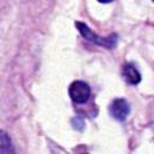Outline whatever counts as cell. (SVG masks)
<instances>
[{"mask_svg": "<svg viewBox=\"0 0 154 154\" xmlns=\"http://www.w3.org/2000/svg\"><path fill=\"white\" fill-rule=\"evenodd\" d=\"M109 113L114 119L123 122L130 113V105L125 99H116L109 106Z\"/></svg>", "mask_w": 154, "mask_h": 154, "instance_id": "3", "label": "cell"}, {"mask_svg": "<svg viewBox=\"0 0 154 154\" xmlns=\"http://www.w3.org/2000/svg\"><path fill=\"white\" fill-rule=\"evenodd\" d=\"M13 146L6 131L0 130V153H13Z\"/></svg>", "mask_w": 154, "mask_h": 154, "instance_id": "5", "label": "cell"}, {"mask_svg": "<svg viewBox=\"0 0 154 154\" xmlns=\"http://www.w3.org/2000/svg\"><path fill=\"white\" fill-rule=\"evenodd\" d=\"M123 76L124 79L130 84H137L141 81V75L137 69L132 64H126L123 67Z\"/></svg>", "mask_w": 154, "mask_h": 154, "instance_id": "4", "label": "cell"}, {"mask_svg": "<svg viewBox=\"0 0 154 154\" xmlns=\"http://www.w3.org/2000/svg\"><path fill=\"white\" fill-rule=\"evenodd\" d=\"M69 95L76 103H84L90 96V87L83 81H75L69 87Z\"/></svg>", "mask_w": 154, "mask_h": 154, "instance_id": "2", "label": "cell"}, {"mask_svg": "<svg viewBox=\"0 0 154 154\" xmlns=\"http://www.w3.org/2000/svg\"><path fill=\"white\" fill-rule=\"evenodd\" d=\"M99 2H102V4H108V2H111V1H113V0H97Z\"/></svg>", "mask_w": 154, "mask_h": 154, "instance_id": "6", "label": "cell"}, {"mask_svg": "<svg viewBox=\"0 0 154 154\" xmlns=\"http://www.w3.org/2000/svg\"><path fill=\"white\" fill-rule=\"evenodd\" d=\"M76 28L78 29V31L81 32V35L85 40H88V41H90L95 45H99V46H102V47H106V48H113L117 43V36L114 34H112L109 37L99 36L95 32H93L91 29L87 24H84L82 22H76Z\"/></svg>", "mask_w": 154, "mask_h": 154, "instance_id": "1", "label": "cell"}]
</instances>
